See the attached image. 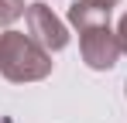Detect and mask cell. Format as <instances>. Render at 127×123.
I'll return each instance as SVG.
<instances>
[{
	"mask_svg": "<svg viewBox=\"0 0 127 123\" xmlns=\"http://www.w3.org/2000/svg\"><path fill=\"white\" fill-rule=\"evenodd\" d=\"M0 75L10 82H38L52 75V51H45L24 31H3L0 34Z\"/></svg>",
	"mask_w": 127,
	"mask_h": 123,
	"instance_id": "6da1fadb",
	"label": "cell"
},
{
	"mask_svg": "<svg viewBox=\"0 0 127 123\" xmlns=\"http://www.w3.org/2000/svg\"><path fill=\"white\" fill-rule=\"evenodd\" d=\"M79 51H83V62L96 72H106L113 68L117 58H120V38L110 31V24H100V27H86L79 31Z\"/></svg>",
	"mask_w": 127,
	"mask_h": 123,
	"instance_id": "7a4b0ae2",
	"label": "cell"
},
{
	"mask_svg": "<svg viewBox=\"0 0 127 123\" xmlns=\"http://www.w3.org/2000/svg\"><path fill=\"white\" fill-rule=\"evenodd\" d=\"M24 20H28V34L38 41L45 51H62L65 44H69V31H65L62 20L52 14V7H45V3H28Z\"/></svg>",
	"mask_w": 127,
	"mask_h": 123,
	"instance_id": "3957f363",
	"label": "cell"
},
{
	"mask_svg": "<svg viewBox=\"0 0 127 123\" xmlns=\"http://www.w3.org/2000/svg\"><path fill=\"white\" fill-rule=\"evenodd\" d=\"M110 10H113V7H106L100 0H76V3L69 7V24L79 27V31L100 27V24H110Z\"/></svg>",
	"mask_w": 127,
	"mask_h": 123,
	"instance_id": "277c9868",
	"label": "cell"
},
{
	"mask_svg": "<svg viewBox=\"0 0 127 123\" xmlns=\"http://www.w3.org/2000/svg\"><path fill=\"white\" fill-rule=\"evenodd\" d=\"M24 0H0V27H7V24H14L17 17H24Z\"/></svg>",
	"mask_w": 127,
	"mask_h": 123,
	"instance_id": "5b68a950",
	"label": "cell"
},
{
	"mask_svg": "<svg viewBox=\"0 0 127 123\" xmlns=\"http://www.w3.org/2000/svg\"><path fill=\"white\" fill-rule=\"evenodd\" d=\"M117 38H120V48H124V55H127V14L120 17V27H117Z\"/></svg>",
	"mask_w": 127,
	"mask_h": 123,
	"instance_id": "8992f818",
	"label": "cell"
},
{
	"mask_svg": "<svg viewBox=\"0 0 127 123\" xmlns=\"http://www.w3.org/2000/svg\"><path fill=\"white\" fill-rule=\"evenodd\" d=\"M100 3H106V7H113V3H120V0H100Z\"/></svg>",
	"mask_w": 127,
	"mask_h": 123,
	"instance_id": "52a82bcc",
	"label": "cell"
},
{
	"mask_svg": "<svg viewBox=\"0 0 127 123\" xmlns=\"http://www.w3.org/2000/svg\"><path fill=\"white\" fill-rule=\"evenodd\" d=\"M124 92H127V85H124Z\"/></svg>",
	"mask_w": 127,
	"mask_h": 123,
	"instance_id": "ba28073f",
	"label": "cell"
}]
</instances>
